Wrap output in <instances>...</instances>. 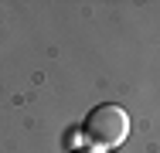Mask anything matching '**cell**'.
I'll use <instances>...</instances> for the list:
<instances>
[{
    "instance_id": "cell-2",
    "label": "cell",
    "mask_w": 160,
    "mask_h": 153,
    "mask_svg": "<svg viewBox=\"0 0 160 153\" xmlns=\"http://www.w3.org/2000/svg\"><path fill=\"white\" fill-rule=\"evenodd\" d=\"M75 153H82V150H75Z\"/></svg>"
},
{
    "instance_id": "cell-1",
    "label": "cell",
    "mask_w": 160,
    "mask_h": 153,
    "mask_svg": "<svg viewBox=\"0 0 160 153\" xmlns=\"http://www.w3.org/2000/svg\"><path fill=\"white\" fill-rule=\"evenodd\" d=\"M82 136L92 150H116L129 136V116L123 106L102 102L82 119Z\"/></svg>"
}]
</instances>
